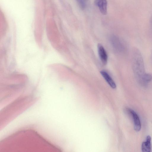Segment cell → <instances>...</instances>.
I'll return each mask as SVG.
<instances>
[{"label": "cell", "instance_id": "cell-9", "mask_svg": "<svg viewBox=\"0 0 152 152\" xmlns=\"http://www.w3.org/2000/svg\"><path fill=\"white\" fill-rule=\"evenodd\" d=\"M150 23V25H151V27L152 29V15L151 17Z\"/></svg>", "mask_w": 152, "mask_h": 152}, {"label": "cell", "instance_id": "cell-8", "mask_svg": "<svg viewBox=\"0 0 152 152\" xmlns=\"http://www.w3.org/2000/svg\"><path fill=\"white\" fill-rule=\"evenodd\" d=\"M86 0H76L80 8L83 10H84L86 6Z\"/></svg>", "mask_w": 152, "mask_h": 152}, {"label": "cell", "instance_id": "cell-6", "mask_svg": "<svg viewBox=\"0 0 152 152\" xmlns=\"http://www.w3.org/2000/svg\"><path fill=\"white\" fill-rule=\"evenodd\" d=\"M100 73L109 85L113 89L116 88V84L109 74L106 71L102 70Z\"/></svg>", "mask_w": 152, "mask_h": 152}, {"label": "cell", "instance_id": "cell-1", "mask_svg": "<svg viewBox=\"0 0 152 152\" xmlns=\"http://www.w3.org/2000/svg\"><path fill=\"white\" fill-rule=\"evenodd\" d=\"M132 56V68L134 77L137 82L144 86V80L147 73L142 54L137 48H135Z\"/></svg>", "mask_w": 152, "mask_h": 152}, {"label": "cell", "instance_id": "cell-4", "mask_svg": "<svg viewBox=\"0 0 152 152\" xmlns=\"http://www.w3.org/2000/svg\"><path fill=\"white\" fill-rule=\"evenodd\" d=\"M99 56L102 63L104 65L106 64L107 61V55L103 46L100 44L97 45Z\"/></svg>", "mask_w": 152, "mask_h": 152}, {"label": "cell", "instance_id": "cell-2", "mask_svg": "<svg viewBox=\"0 0 152 152\" xmlns=\"http://www.w3.org/2000/svg\"><path fill=\"white\" fill-rule=\"evenodd\" d=\"M112 42L115 49L120 53H124L126 50L124 44L117 37L114 36L112 37Z\"/></svg>", "mask_w": 152, "mask_h": 152}, {"label": "cell", "instance_id": "cell-7", "mask_svg": "<svg viewBox=\"0 0 152 152\" xmlns=\"http://www.w3.org/2000/svg\"><path fill=\"white\" fill-rule=\"evenodd\" d=\"M151 137L148 135L147 136L145 141L143 142L141 145L142 151L144 152H150L151 151Z\"/></svg>", "mask_w": 152, "mask_h": 152}, {"label": "cell", "instance_id": "cell-5", "mask_svg": "<svg viewBox=\"0 0 152 152\" xmlns=\"http://www.w3.org/2000/svg\"><path fill=\"white\" fill-rule=\"evenodd\" d=\"M94 4L97 7L101 13L105 15L107 12V0H94Z\"/></svg>", "mask_w": 152, "mask_h": 152}, {"label": "cell", "instance_id": "cell-3", "mask_svg": "<svg viewBox=\"0 0 152 152\" xmlns=\"http://www.w3.org/2000/svg\"><path fill=\"white\" fill-rule=\"evenodd\" d=\"M127 111L132 116L133 120L134 129L137 131H139L141 129V124L140 118L137 113L133 110L128 108Z\"/></svg>", "mask_w": 152, "mask_h": 152}]
</instances>
